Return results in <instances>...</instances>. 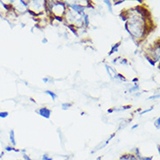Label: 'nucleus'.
I'll return each instance as SVG.
<instances>
[{
    "label": "nucleus",
    "instance_id": "393cba45",
    "mask_svg": "<svg viewBox=\"0 0 160 160\" xmlns=\"http://www.w3.org/2000/svg\"><path fill=\"white\" fill-rule=\"evenodd\" d=\"M130 108H131V105H128V106H125V107H122V109H129Z\"/></svg>",
    "mask_w": 160,
    "mask_h": 160
},
{
    "label": "nucleus",
    "instance_id": "5701e85b",
    "mask_svg": "<svg viewBox=\"0 0 160 160\" xmlns=\"http://www.w3.org/2000/svg\"><path fill=\"white\" fill-rule=\"evenodd\" d=\"M28 12L31 13V14H32V15H33V16H38V14H36V13L33 12L32 11H30V10H28Z\"/></svg>",
    "mask_w": 160,
    "mask_h": 160
},
{
    "label": "nucleus",
    "instance_id": "c85d7f7f",
    "mask_svg": "<svg viewBox=\"0 0 160 160\" xmlns=\"http://www.w3.org/2000/svg\"><path fill=\"white\" fill-rule=\"evenodd\" d=\"M42 42H43V43H47V42H48V39H44L43 40H42Z\"/></svg>",
    "mask_w": 160,
    "mask_h": 160
},
{
    "label": "nucleus",
    "instance_id": "39448f33",
    "mask_svg": "<svg viewBox=\"0 0 160 160\" xmlns=\"http://www.w3.org/2000/svg\"><path fill=\"white\" fill-rule=\"evenodd\" d=\"M120 44H121V42H118V43L115 44V45L112 47V48H111L110 52H108V55H111V54L114 53L115 52H117V48H118V47L120 46Z\"/></svg>",
    "mask_w": 160,
    "mask_h": 160
},
{
    "label": "nucleus",
    "instance_id": "2eb2a0df",
    "mask_svg": "<svg viewBox=\"0 0 160 160\" xmlns=\"http://www.w3.org/2000/svg\"><path fill=\"white\" fill-rule=\"evenodd\" d=\"M152 109H153V107L150 108L149 109H146V110H143V111H142V112L140 113V115H143V114H145V113L149 112V111H151V110H152Z\"/></svg>",
    "mask_w": 160,
    "mask_h": 160
},
{
    "label": "nucleus",
    "instance_id": "dca6fc26",
    "mask_svg": "<svg viewBox=\"0 0 160 160\" xmlns=\"http://www.w3.org/2000/svg\"><path fill=\"white\" fill-rule=\"evenodd\" d=\"M42 160H52V158H49L48 155H44V156L42 157Z\"/></svg>",
    "mask_w": 160,
    "mask_h": 160
},
{
    "label": "nucleus",
    "instance_id": "9d476101",
    "mask_svg": "<svg viewBox=\"0 0 160 160\" xmlns=\"http://www.w3.org/2000/svg\"><path fill=\"white\" fill-rule=\"evenodd\" d=\"M71 106H72V103H63L62 104V108H63V109L68 108V107H71Z\"/></svg>",
    "mask_w": 160,
    "mask_h": 160
},
{
    "label": "nucleus",
    "instance_id": "2f4dec72",
    "mask_svg": "<svg viewBox=\"0 0 160 160\" xmlns=\"http://www.w3.org/2000/svg\"><path fill=\"white\" fill-rule=\"evenodd\" d=\"M96 160H102V157H98V158H96Z\"/></svg>",
    "mask_w": 160,
    "mask_h": 160
},
{
    "label": "nucleus",
    "instance_id": "f3484780",
    "mask_svg": "<svg viewBox=\"0 0 160 160\" xmlns=\"http://www.w3.org/2000/svg\"><path fill=\"white\" fill-rule=\"evenodd\" d=\"M5 151H7V152H12V151H14V148H12V146H6V147H5Z\"/></svg>",
    "mask_w": 160,
    "mask_h": 160
},
{
    "label": "nucleus",
    "instance_id": "20e7f679",
    "mask_svg": "<svg viewBox=\"0 0 160 160\" xmlns=\"http://www.w3.org/2000/svg\"><path fill=\"white\" fill-rule=\"evenodd\" d=\"M10 139H11V143L13 146L16 145V141H15V135H14V130H12L10 132Z\"/></svg>",
    "mask_w": 160,
    "mask_h": 160
},
{
    "label": "nucleus",
    "instance_id": "b1692460",
    "mask_svg": "<svg viewBox=\"0 0 160 160\" xmlns=\"http://www.w3.org/2000/svg\"><path fill=\"white\" fill-rule=\"evenodd\" d=\"M122 3H123V1H122V0H121V1H117V2H116V3L114 4V5H118V4H122Z\"/></svg>",
    "mask_w": 160,
    "mask_h": 160
},
{
    "label": "nucleus",
    "instance_id": "4468645a",
    "mask_svg": "<svg viewBox=\"0 0 160 160\" xmlns=\"http://www.w3.org/2000/svg\"><path fill=\"white\" fill-rule=\"evenodd\" d=\"M153 157H142L140 160H152Z\"/></svg>",
    "mask_w": 160,
    "mask_h": 160
},
{
    "label": "nucleus",
    "instance_id": "a211bd4d",
    "mask_svg": "<svg viewBox=\"0 0 160 160\" xmlns=\"http://www.w3.org/2000/svg\"><path fill=\"white\" fill-rule=\"evenodd\" d=\"M117 77H118V78L121 79L122 81H123V82H125V81H126V79L124 78V76H122V74H117Z\"/></svg>",
    "mask_w": 160,
    "mask_h": 160
},
{
    "label": "nucleus",
    "instance_id": "6e6552de",
    "mask_svg": "<svg viewBox=\"0 0 160 160\" xmlns=\"http://www.w3.org/2000/svg\"><path fill=\"white\" fill-rule=\"evenodd\" d=\"M145 58H146V60H147V61H149L152 66H155V64H156V61H152V59H151V58H150L149 56H147V55H145Z\"/></svg>",
    "mask_w": 160,
    "mask_h": 160
},
{
    "label": "nucleus",
    "instance_id": "9b49d317",
    "mask_svg": "<svg viewBox=\"0 0 160 160\" xmlns=\"http://www.w3.org/2000/svg\"><path fill=\"white\" fill-rule=\"evenodd\" d=\"M159 123H160V118L158 117V120H156V122H155V126H156V128L158 130L159 129Z\"/></svg>",
    "mask_w": 160,
    "mask_h": 160
},
{
    "label": "nucleus",
    "instance_id": "1a4fd4ad",
    "mask_svg": "<svg viewBox=\"0 0 160 160\" xmlns=\"http://www.w3.org/2000/svg\"><path fill=\"white\" fill-rule=\"evenodd\" d=\"M104 2H105V3H106V4H107V5H108V9H109V12L112 13V8H111V4H110V2H109V1H107V0H105Z\"/></svg>",
    "mask_w": 160,
    "mask_h": 160
},
{
    "label": "nucleus",
    "instance_id": "a878e982",
    "mask_svg": "<svg viewBox=\"0 0 160 160\" xmlns=\"http://www.w3.org/2000/svg\"><path fill=\"white\" fill-rule=\"evenodd\" d=\"M121 64H127V61L123 59V60H122V61H121Z\"/></svg>",
    "mask_w": 160,
    "mask_h": 160
},
{
    "label": "nucleus",
    "instance_id": "bb28decb",
    "mask_svg": "<svg viewBox=\"0 0 160 160\" xmlns=\"http://www.w3.org/2000/svg\"><path fill=\"white\" fill-rule=\"evenodd\" d=\"M138 124H135L134 126H132L131 130H134V129H136V128H138Z\"/></svg>",
    "mask_w": 160,
    "mask_h": 160
},
{
    "label": "nucleus",
    "instance_id": "f03ea898",
    "mask_svg": "<svg viewBox=\"0 0 160 160\" xmlns=\"http://www.w3.org/2000/svg\"><path fill=\"white\" fill-rule=\"evenodd\" d=\"M120 160H139L137 157L132 154H124L120 158Z\"/></svg>",
    "mask_w": 160,
    "mask_h": 160
},
{
    "label": "nucleus",
    "instance_id": "4be33fe9",
    "mask_svg": "<svg viewBox=\"0 0 160 160\" xmlns=\"http://www.w3.org/2000/svg\"><path fill=\"white\" fill-rule=\"evenodd\" d=\"M24 160H32V158H29V156H27V155H26V154H25V155H24Z\"/></svg>",
    "mask_w": 160,
    "mask_h": 160
},
{
    "label": "nucleus",
    "instance_id": "412c9836",
    "mask_svg": "<svg viewBox=\"0 0 160 160\" xmlns=\"http://www.w3.org/2000/svg\"><path fill=\"white\" fill-rule=\"evenodd\" d=\"M54 18H55V19H57V20H58V21H62V18L61 17H60V16H55V17H54Z\"/></svg>",
    "mask_w": 160,
    "mask_h": 160
},
{
    "label": "nucleus",
    "instance_id": "6ab92c4d",
    "mask_svg": "<svg viewBox=\"0 0 160 160\" xmlns=\"http://www.w3.org/2000/svg\"><path fill=\"white\" fill-rule=\"evenodd\" d=\"M138 88H139V87L138 86L137 84H136V86H135L134 88H132L131 89H130V92H132V91H136V90H138Z\"/></svg>",
    "mask_w": 160,
    "mask_h": 160
},
{
    "label": "nucleus",
    "instance_id": "423d86ee",
    "mask_svg": "<svg viewBox=\"0 0 160 160\" xmlns=\"http://www.w3.org/2000/svg\"><path fill=\"white\" fill-rule=\"evenodd\" d=\"M46 94H48V95H50V96H51V97L52 98V101H54V100L56 99V97H57L56 94H54V93H53V92H52V91L47 90L46 91Z\"/></svg>",
    "mask_w": 160,
    "mask_h": 160
},
{
    "label": "nucleus",
    "instance_id": "aec40b11",
    "mask_svg": "<svg viewBox=\"0 0 160 160\" xmlns=\"http://www.w3.org/2000/svg\"><path fill=\"white\" fill-rule=\"evenodd\" d=\"M158 97H159V95H154V96H151V97H149L148 99H150V100L156 99V98H158Z\"/></svg>",
    "mask_w": 160,
    "mask_h": 160
},
{
    "label": "nucleus",
    "instance_id": "72a5a7b5",
    "mask_svg": "<svg viewBox=\"0 0 160 160\" xmlns=\"http://www.w3.org/2000/svg\"><path fill=\"white\" fill-rule=\"evenodd\" d=\"M158 152H160V150H159V145H158Z\"/></svg>",
    "mask_w": 160,
    "mask_h": 160
},
{
    "label": "nucleus",
    "instance_id": "f8f14e48",
    "mask_svg": "<svg viewBox=\"0 0 160 160\" xmlns=\"http://www.w3.org/2000/svg\"><path fill=\"white\" fill-rule=\"evenodd\" d=\"M8 112H0V117H3V118L7 117H8Z\"/></svg>",
    "mask_w": 160,
    "mask_h": 160
},
{
    "label": "nucleus",
    "instance_id": "473e14b6",
    "mask_svg": "<svg viewBox=\"0 0 160 160\" xmlns=\"http://www.w3.org/2000/svg\"><path fill=\"white\" fill-rule=\"evenodd\" d=\"M138 3H143V1H142V0H138Z\"/></svg>",
    "mask_w": 160,
    "mask_h": 160
},
{
    "label": "nucleus",
    "instance_id": "7ed1b4c3",
    "mask_svg": "<svg viewBox=\"0 0 160 160\" xmlns=\"http://www.w3.org/2000/svg\"><path fill=\"white\" fill-rule=\"evenodd\" d=\"M71 7L73 9H74V11H76V12H78L79 13L82 12L83 11H84V7H82V6H81V5H77V4H71L70 5Z\"/></svg>",
    "mask_w": 160,
    "mask_h": 160
},
{
    "label": "nucleus",
    "instance_id": "c756f323",
    "mask_svg": "<svg viewBox=\"0 0 160 160\" xmlns=\"http://www.w3.org/2000/svg\"><path fill=\"white\" fill-rule=\"evenodd\" d=\"M43 82H48V78H44V79H43Z\"/></svg>",
    "mask_w": 160,
    "mask_h": 160
},
{
    "label": "nucleus",
    "instance_id": "0eeeda50",
    "mask_svg": "<svg viewBox=\"0 0 160 160\" xmlns=\"http://www.w3.org/2000/svg\"><path fill=\"white\" fill-rule=\"evenodd\" d=\"M68 28H69L70 30H71V32H73V33L75 35V36H78V33L76 32V30L74 29V26H73V25H68Z\"/></svg>",
    "mask_w": 160,
    "mask_h": 160
},
{
    "label": "nucleus",
    "instance_id": "ddd939ff",
    "mask_svg": "<svg viewBox=\"0 0 160 160\" xmlns=\"http://www.w3.org/2000/svg\"><path fill=\"white\" fill-rule=\"evenodd\" d=\"M84 19H85V25L88 26L89 25V22H88V15H85V16H84Z\"/></svg>",
    "mask_w": 160,
    "mask_h": 160
},
{
    "label": "nucleus",
    "instance_id": "cd10ccee",
    "mask_svg": "<svg viewBox=\"0 0 160 160\" xmlns=\"http://www.w3.org/2000/svg\"><path fill=\"white\" fill-rule=\"evenodd\" d=\"M114 110H115V109H113V108H110V109H108V113H112L113 111H114Z\"/></svg>",
    "mask_w": 160,
    "mask_h": 160
},
{
    "label": "nucleus",
    "instance_id": "7c9ffc66",
    "mask_svg": "<svg viewBox=\"0 0 160 160\" xmlns=\"http://www.w3.org/2000/svg\"><path fill=\"white\" fill-rule=\"evenodd\" d=\"M138 78H134V79H133V82H138Z\"/></svg>",
    "mask_w": 160,
    "mask_h": 160
},
{
    "label": "nucleus",
    "instance_id": "f257e3e1",
    "mask_svg": "<svg viewBox=\"0 0 160 160\" xmlns=\"http://www.w3.org/2000/svg\"><path fill=\"white\" fill-rule=\"evenodd\" d=\"M39 114L41 116V117H45V118H50V116H51V110L48 109V108H39Z\"/></svg>",
    "mask_w": 160,
    "mask_h": 160
}]
</instances>
